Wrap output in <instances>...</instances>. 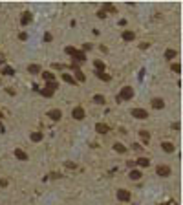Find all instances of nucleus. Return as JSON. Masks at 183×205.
<instances>
[{"instance_id": "1", "label": "nucleus", "mask_w": 183, "mask_h": 205, "mask_svg": "<svg viewBox=\"0 0 183 205\" xmlns=\"http://www.w3.org/2000/svg\"><path fill=\"white\" fill-rule=\"evenodd\" d=\"M134 97V90L130 88V86H125V88L121 90V93L117 95V101H128Z\"/></svg>"}, {"instance_id": "2", "label": "nucleus", "mask_w": 183, "mask_h": 205, "mask_svg": "<svg viewBox=\"0 0 183 205\" xmlns=\"http://www.w3.org/2000/svg\"><path fill=\"white\" fill-rule=\"evenodd\" d=\"M71 57H73V64H77V66H79V64H82L84 61H86V55H84V51H79V50H73V53H71Z\"/></svg>"}, {"instance_id": "3", "label": "nucleus", "mask_w": 183, "mask_h": 205, "mask_svg": "<svg viewBox=\"0 0 183 205\" xmlns=\"http://www.w3.org/2000/svg\"><path fill=\"white\" fill-rule=\"evenodd\" d=\"M132 117H136V119H147L148 112L143 108H132Z\"/></svg>"}, {"instance_id": "4", "label": "nucleus", "mask_w": 183, "mask_h": 205, "mask_svg": "<svg viewBox=\"0 0 183 205\" xmlns=\"http://www.w3.org/2000/svg\"><path fill=\"white\" fill-rule=\"evenodd\" d=\"M71 117H73V119H77V121L84 119V108H82V106H75V108L71 110Z\"/></svg>"}, {"instance_id": "5", "label": "nucleus", "mask_w": 183, "mask_h": 205, "mask_svg": "<svg viewBox=\"0 0 183 205\" xmlns=\"http://www.w3.org/2000/svg\"><path fill=\"white\" fill-rule=\"evenodd\" d=\"M71 68L75 70V77H73V79H75V81H79V82H84V79H86V77H84V73L79 70L77 64H73V62H71Z\"/></svg>"}, {"instance_id": "6", "label": "nucleus", "mask_w": 183, "mask_h": 205, "mask_svg": "<svg viewBox=\"0 0 183 205\" xmlns=\"http://www.w3.org/2000/svg\"><path fill=\"white\" fill-rule=\"evenodd\" d=\"M117 200H119V201H128V200H130V192L125 190V189H119V190H117Z\"/></svg>"}, {"instance_id": "7", "label": "nucleus", "mask_w": 183, "mask_h": 205, "mask_svg": "<svg viewBox=\"0 0 183 205\" xmlns=\"http://www.w3.org/2000/svg\"><path fill=\"white\" fill-rule=\"evenodd\" d=\"M156 172H157V176H161V178H167V176L170 174V169H168L167 165H159V167L156 169Z\"/></svg>"}, {"instance_id": "8", "label": "nucleus", "mask_w": 183, "mask_h": 205, "mask_svg": "<svg viewBox=\"0 0 183 205\" xmlns=\"http://www.w3.org/2000/svg\"><path fill=\"white\" fill-rule=\"evenodd\" d=\"M48 117H50V119H53V121H59V119H62V112L61 110H50L48 112Z\"/></svg>"}, {"instance_id": "9", "label": "nucleus", "mask_w": 183, "mask_h": 205, "mask_svg": "<svg viewBox=\"0 0 183 205\" xmlns=\"http://www.w3.org/2000/svg\"><path fill=\"white\" fill-rule=\"evenodd\" d=\"M15 158H17V159H20V161H28V158H29V156L24 152L22 148H15Z\"/></svg>"}, {"instance_id": "10", "label": "nucleus", "mask_w": 183, "mask_h": 205, "mask_svg": "<svg viewBox=\"0 0 183 205\" xmlns=\"http://www.w3.org/2000/svg\"><path fill=\"white\" fill-rule=\"evenodd\" d=\"M95 130H97L99 134H108L110 132V126L108 125H103V123H97V125H95Z\"/></svg>"}, {"instance_id": "11", "label": "nucleus", "mask_w": 183, "mask_h": 205, "mask_svg": "<svg viewBox=\"0 0 183 205\" xmlns=\"http://www.w3.org/2000/svg\"><path fill=\"white\" fill-rule=\"evenodd\" d=\"M152 106L159 110V108H163V106H165V101L159 99V97H154V99H152Z\"/></svg>"}, {"instance_id": "12", "label": "nucleus", "mask_w": 183, "mask_h": 205, "mask_svg": "<svg viewBox=\"0 0 183 205\" xmlns=\"http://www.w3.org/2000/svg\"><path fill=\"white\" fill-rule=\"evenodd\" d=\"M123 40H126V42H130V40H134L136 39V33H134V31H123Z\"/></svg>"}, {"instance_id": "13", "label": "nucleus", "mask_w": 183, "mask_h": 205, "mask_svg": "<svg viewBox=\"0 0 183 205\" xmlns=\"http://www.w3.org/2000/svg\"><path fill=\"white\" fill-rule=\"evenodd\" d=\"M61 77H62V81H66L68 84H77V81H75V79H73V75H70V73H62Z\"/></svg>"}, {"instance_id": "14", "label": "nucleus", "mask_w": 183, "mask_h": 205, "mask_svg": "<svg viewBox=\"0 0 183 205\" xmlns=\"http://www.w3.org/2000/svg\"><path fill=\"white\" fill-rule=\"evenodd\" d=\"M161 148H163L165 150V152H174V145H172V143H168V141H163V143H161Z\"/></svg>"}, {"instance_id": "15", "label": "nucleus", "mask_w": 183, "mask_h": 205, "mask_svg": "<svg viewBox=\"0 0 183 205\" xmlns=\"http://www.w3.org/2000/svg\"><path fill=\"white\" fill-rule=\"evenodd\" d=\"M20 22H22V26H28V24L31 22V13H29V11H26V13L22 15V18H20Z\"/></svg>"}, {"instance_id": "16", "label": "nucleus", "mask_w": 183, "mask_h": 205, "mask_svg": "<svg viewBox=\"0 0 183 205\" xmlns=\"http://www.w3.org/2000/svg\"><path fill=\"white\" fill-rule=\"evenodd\" d=\"M2 75H7V77H11V75H15V68H11V66H4V68H2Z\"/></svg>"}, {"instance_id": "17", "label": "nucleus", "mask_w": 183, "mask_h": 205, "mask_svg": "<svg viewBox=\"0 0 183 205\" xmlns=\"http://www.w3.org/2000/svg\"><path fill=\"white\" fill-rule=\"evenodd\" d=\"M93 103H95V104H104V103H106V99H104V95H101V93H97V95H93Z\"/></svg>"}, {"instance_id": "18", "label": "nucleus", "mask_w": 183, "mask_h": 205, "mask_svg": "<svg viewBox=\"0 0 183 205\" xmlns=\"http://www.w3.org/2000/svg\"><path fill=\"white\" fill-rule=\"evenodd\" d=\"M114 150H115V152H119V154H125V152H126V147H125L123 143H115V145H114Z\"/></svg>"}, {"instance_id": "19", "label": "nucleus", "mask_w": 183, "mask_h": 205, "mask_svg": "<svg viewBox=\"0 0 183 205\" xmlns=\"http://www.w3.org/2000/svg\"><path fill=\"white\" fill-rule=\"evenodd\" d=\"M130 179H134V181L141 179V172H139V170H136V169H132V170H130Z\"/></svg>"}, {"instance_id": "20", "label": "nucleus", "mask_w": 183, "mask_h": 205, "mask_svg": "<svg viewBox=\"0 0 183 205\" xmlns=\"http://www.w3.org/2000/svg\"><path fill=\"white\" fill-rule=\"evenodd\" d=\"M93 66H95V71H104V62L103 61H93Z\"/></svg>"}, {"instance_id": "21", "label": "nucleus", "mask_w": 183, "mask_h": 205, "mask_svg": "<svg viewBox=\"0 0 183 205\" xmlns=\"http://www.w3.org/2000/svg\"><path fill=\"white\" fill-rule=\"evenodd\" d=\"M137 165H139V167H148L150 161H148V158H139V159H137Z\"/></svg>"}, {"instance_id": "22", "label": "nucleus", "mask_w": 183, "mask_h": 205, "mask_svg": "<svg viewBox=\"0 0 183 205\" xmlns=\"http://www.w3.org/2000/svg\"><path fill=\"white\" fill-rule=\"evenodd\" d=\"M139 136H141L143 143H148V141H150V134H148L147 130H141V132H139Z\"/></svg>"}, {"instance_id": "23", "label": "nucleus", "mask_w": 183, "mask_h": 205, "mask_svg": "<svg viewBox=\"0 0 183 205\" xmlns=\"http://www.w3.org/2000/svg\"><path fill=\"white\" fill-rule=\"evenodd\" d=\"M42 77H44L48 82H53V79H55V75H53L51 71H44V73H42Z\"/></svg>"}, {"instance_id": "24", "label": "nucleus", "mask_w": 183, "mask_h": 205, "mask_svg": "<svg viewBox=\"0 0 183 205\" xmlns=\"http://www.w3.org/2000/svg\"><path fill=\"white\" fill-rule=\"evenodd\" d=\"M31 141H35V143L42 141V134L40 132H33V134H31Z\"/></svg>"}, {"instance_id": "25", "label": "nucleus", "mask_w": 183, "mask_h": 205, "mask_svg": "<svg viewBox=\"0 0 183 205\" xmlns=\"http://www.w3.org/2000/svg\"><path fill=\"white\" fill-rule=\"evenodd\" d=\"M28 70H29V73H40V66H39V64H31Z\"/></svg>"}, {"instance_id": "26", "label": "nucleus", "mask_w": 183, "mask_h": 205, "mask_svg": "<svg viewBox=\"0 0 183 205\" xmlns=\"http://www.w3.org/2000/svg\"><path fill=\"white\" fill-rule=\"evenodd\" d=\"M95 75H97L99 79H103V81H110V75H106L104 71H95Z\"/></svg>"}, {"instance_id": "27", "label": "nucleus", "mask_w": 183, "mask_h": 205, "mask_svg": "<svg viewBox=\"0 0 183 205\" xmlns=\"http://www.w3.org/2000/svg\"><path fill=\"white\" fill-rule=\"evenodd\" d=\"M59 88V84L55 82V81H53V82H48L46 84V90H50V92H53V90H57Z\"/></svg>"}, {"instance_id": "28", "label": "nucleus", "mask_w": 183, "mask_h": 205, "mask_svg": "<svg viewBox=\"0 0 183 205\" xmlns=\"http://www.w3.org/2000/svg\"><path fill=\"white\" fill-rule=\"evenodd\" d=\"M165 57H167V59H174V57H176V50H167V51H165Z\"/></svg>"}, {"instance_id": "29", "label": "nucleus", "mask_w": 183, "mask_h": 205, "mask_svg": "<svg viewBox=\"0 0 183 205\" xmlns=\"http://www.w3.org/2000/svg\"><path fill=\"white\" fill-rule=\"evenodd\" d=\"M170 68H172V71H176V73H181V66H179L178 62H174V64H172Z\"/></svg>"}, {"instance_id": "30", "label": "nucleus", "mask_w": 183, "mask_h": 205, "mask_svg": "<svg viewBox=\"0 0 183 205\" xmlns=\"http://www.w3.org/2000/svg\"><path fill=\"white\" fill-rule=\"evenodd\" d=\"M40 93L44 95V97H51V95H53V92H50V90H46V88H44V90H40Z\"/></svg>"}, {"instance_id": "31", "label": "nucleus", "mask_w": 183, "mask_h": 205, "mask_svg": "<svg viewBox=\"0 0 183 205\" xmlns=\"http://www.w3.org/2000/svg\"><path fill=\"white\" fill-rule=\"evenodd\" d=\"M92 46H93V44H90V42H88V44H84V46H82V50H84V51H90Z\"/></svg>"}, {"instance_id": "32", "label": "nucleus", "mask_w": 183, "mask_h": 205, "mask_svg": "<svg viewBox=\"0 0 183 205\" xmlns=\"http://www.w3.org/2000/svg\"><path fill=\"white\" fill-rule=\"evenodd\" d=\"M97 17H99V18H104V17H106V11H104V9H101V11L97 13Z\"/></svg>"}, {"instance_id": "33", "label": "nucleus", "mask_w": 183, "mask_h": 205, "mask_svg": "<svg viewBox=\"0 0 183 205\" xmlns=\"http://www.w3.org/2000/svg\"><path fill=\"white\" fill-rule=\"evenodd\" d=\"M150 44H148V42H141V44H139V48H141V50H147Z\"/></svg>"}, {"instance_id": "34", "label": "nucleus", "mask_w": 183, "mask_h": 205, "mask_svg": "<svg viewBox=\"0 0 183 205\" xmlns=\"http://www.w3.org/2000/svg\"><path fill=\"white\" fill-rule=\"evenodd\" d=\"M18 39H20V40H26V39H28V33H24V31H22V33L18 35Z\"/></svg>"}, {"instance_id": "35", "label": "nucleus", "mask_w": 183, "mask_h": 205, "mask_svg": "<svg viewBox=\"0 0 183 205\" xmlns=\"http://www.w3.org/2000/svg\"><path fill=\"white\" fill-rule=\"evenodd\" d=\"M132 150H141V145H139V143H134V145H132Z\"/></svg>"}, {"instance_id": "36", "label": "nucleus", "mask_w": 183, "mask_h": 205, "mask_svg": "<svg viewBox=\"0 0 183 205\" xmlns=\"http://www.w3.org/2000/svg\"><path fill=\"white\" fill-rule=\"evenodd\" d=\"M66 167H68V169H75V163H71V161H66Z\"/></svg>"}, {"instance_id": "37", "label": "nucleus", "mask_w": 183, "mask_h": 205, "mask_svg": "<svg viewBox=\"0 0 183 205\" xmlns=\"http://www.w3.org/2000/svg\"><path fill=\"white\" fill-rule=\"evenodd\" d=\"M73 50H75V48H71V46H68V48H66V53H68V55H71V53H73Z\"/></svg>"}, {"instance_id": "38", "label": "nucleus", "mask_w": 183, "mask_h": 205, "mask_svg": "<svg viewBox=\"0 0 183 205\" xmlns=\"http://www.w3.org/2000/svg\"><path fill=\"white\" fill-rule=\"evenodd\" d=\"M44 40L50 42V40H51V33H46V35H44Z\"/></svg>"}, {"instance_id": "39", "label": "nucleus", "mask_w": 183, "mask_h": 205, "mask_svg": "<svg viewBox=\"0 0 183 205\" xmlns=\"http://www.w3.org/2000/svg\"><path fill=\"white\" fill-rule=\"evenodd\" d=\"M6 185H7V181L6 179H0V187H6Z\"/></svg>"}, {"instance_id": "40", "label": "nucleus", "mask_w": 183, "mask_h": 205, "mask_svg": "<svg viewBox=\"0 0 183 205\" xmlns=\"http://www.w3.org/2000/svg\"><path fill=\"white\" fill-rule=\"evenodd\" d=\"M0 119H2V112H0Z\"/></svg>"}]
</instances>
